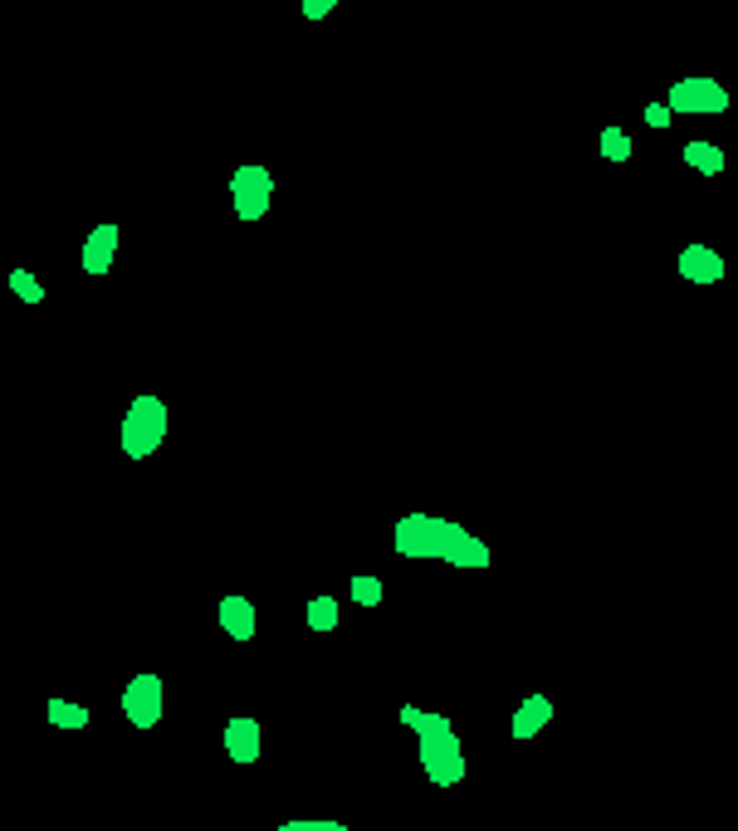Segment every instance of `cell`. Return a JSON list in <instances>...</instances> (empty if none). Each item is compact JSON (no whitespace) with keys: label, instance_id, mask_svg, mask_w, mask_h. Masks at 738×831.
<instances>
[{"label":"cell","instance_id":"cell-1","mask_svg":"<svg viewBox=\"0 0 738 831\" xmlns=\"http://www.w3.org/2000/svg\"><path fill=\"white\" fill-rule=\"evenodd\" d=\"M392 547L416 563H450L460 572H484L494 557L480 533L441 514H402L392 528Z\"/></svg>","mask_w":738,"mask_h":831},{"label":"cell","instance_id":"cell-2","mask_svg":"<svg viewBox=\"0 0 738 831\" xmlns=\"http://www.w3.org/2000/svg\"><path fill=\"white\" fill-rule=\"evenodd\" d=\"M402 723L406 729H416V743H421V772L435 782V788H455V782H465V772L470 768H465V748H460V733H455L450 714L406 704Z\"/></svg>","mask_w":738,"mask_h":831},{"label":"cell","instance_id":"cell-3","mask_svg":"<svg viewBox=\"0 0 738 831\" xmlns=\"http://www.w3.org/2000/svg\"><path fill=\"white\" fill-rule=\"evenodd\" d=\"M171 430V411L162 396H152V391H142V396H132L128 416H123V430H118V445L128 459H148L162 450V440H167Z\"/></svg>","mask_w":738,"mask_h":831},{"label":"cell","instance_id":"cell-4","mask_svg":"<svg viewBox=\"0 0 738 831\" xmlns=\"http://www.w3.org/2000/svg\"><path fill=\"white\" fill-rule=\"evenodd\" d=\"M230 205L240 221H265L275 205V172L269 166H236L230 176Z\"/></svg>","mask_w":738,"mask_h":831},{"label":"cell","instance_id":"cell-5","mask_svg":"<svg viewBox=\"0 0 738 831\" xmlns=\"http://www.w3.org/2000/svg\"><path fill=\"white\" fill-rule=\"evenodd\" d=\"M162 709H167V684H162V675H152V670L132 675L128 690H123V719L132 729H157Z\"/></svg>","mask_w":738,"mask_h":831},{"label":"cell","instance_id":"cell-6","mask_svg":"<svg viewBox=\"0 0 738 831\" xmlns=\"http://www.w3.org/2000/svg\"><path fill=\"white\" fill-rule=\"evenodd\" d=\"M665 108L670 113H709L714 117L728 108V88L718 84V78H679V84H670Z\"/></svg>","mask_w":738,"mask_h":831},{"label":"cell","instance_id":"cell-7","mask_svg":"<svg viewBox=\"0 0 738 831\" xmlns=\"http://www.w3.org/2000/svg\"><path fill=\"white\" fill-rule=\"evenodd\" d=\"M259 753H265V729H259L250 714L226 719V758L236 763V768H250V763H259Z\"/></svg>","mask_w":738,"mask_h":831},{"label":"cell","instance_id":"cell-8","mask_svg":"<svg viewBox=\"0 0 738 831\" xmlns=\"http://www.w3.org/2000/svg\"><path fill=\"white\" fill-rule=\"evenodd\" d=\"M118 221H99L89 230V240H84L79 260H84V274H109L113 269V254H118Z\"/></svg>","mask_w":738,"mask_h":831},{"label":"cell","instance_id":"cell-9","mask_svg":"<svg viewBox=\"0 0 738 831\" xmlns=\"http://www.w3.org/2000/svg\"><path fill=\"white\" fill-rule=\"evenodd\" d=\"M216 616H220V631H226L230 641H255L259 616H255V602H250V596H240V592L220 596Z\"/></svg>","mask_w":738,"mask_h":831},{"label":"cell","instance_id":"cell-10","mask_svg":"<svg viewBox=\"0 0 738 831\" xmlns=\"http://www.w3.org/2000/svg\"><path fill=\"white\" fill-rule=\"evenodd\" d=\"M679 279H689V284L724 279V260H718L714 244H685V250H679Z\"/></svg>","mask_w":738,"mask_h":831},{"label":"cell","instance_id":"cell-11","mask_svg":"<svg viewBox=\"0 0 738 831\" xmlns=\"http://www.w3.org/2000/svg\"><path fill=\"white\" fill-rule=\"evenodd\" d=\"M552 723V700L548 694H529V700L519 704V709H513V719H509V733L519 743H529V739H538L543 729H548Z\"/></svg>","mask_w":738,"mask_h":831},{"label":"cell","instance_id":"cell-12","mask_svg":"<svg viewBox=\"0 0 738 831\" xmlns=\"http://www.w3.org/2000/svg\"><path fill=\"white\" fill-rule=\"evenodd\" d=\"M304 621L314 626V631H338V621H343V602H338V596H314V602L304 606Z\"/></svg>","mask_w":738,"mask_h":831},{"label":"cell","instance_id":"cell-13","mask_svg":"<svg viewBox=\"0 0 738 831\" xmlns=\"http://www.w3.org/2000/svg\"><path fill=\"white\" fill-rule=\"evenodd\" d=\"M685 162L695 166L699 176H718L724 172V152L714 142H685Z\"/></svg>","mask_w":738,"mask_h":831},{"label":"cell","instance_id":"cell-14","mask_svg":"<svg viewBox=\"0 0 738 831\" xmlns=\"http://www.w3.org/2000/svg\"><path fill=\"white\" fill-rule=\"evenodd\" d=\"M44 714H50L54 729H89V719H93L84 704H69V700H50L44 704Z\"/></svg>","mask_w":738,"mask_h":831},{"label":"cell","instance_id":"cell-15","mask_svg":"<svg viewBox=\"0 0 738 831\" xmlns=\"http://www.w3.org/2000/svg\"><path fill=\"white\" fill-rule=\"evenodd\" d=\"M347 596H353L357 606H382V577L357 572V577H353V587H347Z\"/></svg>","mask_w":738,"mask_h":831},{"label":"cell","instance_id":"cell-16","mask_svg":"<svg viewBox=\"0 0 738 831\" xmlns=\"http://www.w3.org/2000/svg\"><path fill=\"white\" fill-rule=\"evenodd\" d=\"M11 289H15V299L30 303V309H35V303H44V284L35 279L30 269H11Z\"/></svg>","mask_w":738,"mask_h":831},{"label":"cell","instance_id":"cell-17","mask_svg":"<svg viewBox=\"0 0 738 831\" xmlns=\"http://www.w3.org/2000/svg\"><path fill=\"white\" fill-rule=\"evenodd\" d=\"M601 156L607 162H631V137L621 127H601Z\"/></svg>","mask_w":738,"mask_h":831},{"label":"cell","instance_id":"cell-18","mask_svg":"<svg viewBox=\"0 0 738 831\" xmlns=\"http://www.w3.org/2000/svg\"><path fill=\"white\" fill-rule=\"evenodd\" d=\"M279 831H353L343 821H328V817H298V821H284Z\"/></svg>","mask_w":738,"mask_h":831},{"label":"cell","instance_id":"cell-19","mask_svg":"<svg viewBox=\"0 0 738 831\" xmlns=\"http://www.w3.org/2000/svg\"><path fill=\"white\" fill-rule=\"evenodd\" d=\"M646 123L660 133V127H670V123H675V113H670L665 103H650V108H646Z\"/></svg>","mask_w":738,"mask_h":831},{"label":"cell","instance_id":"cell-20","mask_svg":"<svg viewBox=\"0 0 738 831\" xmlns=\"http://www.w3.org/2000/svg\"><path fill=\"white\" fill-rule=\"evenodd\" d=\"M338 0H304V20H328Z\"/></svg>","mask_w":738,"mask_h":831}]
</instances>
